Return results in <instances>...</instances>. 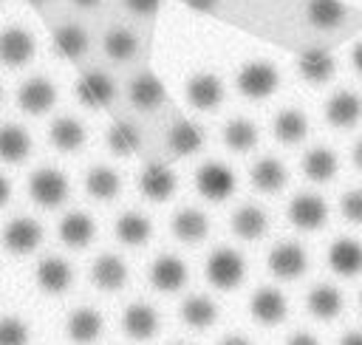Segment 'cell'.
<instances>
[{
	"label": "cell",
	"instance_id": "obj_13",
	"mask_svg": "<svg viewBox=\"0 0 362 345\" xmlns=\"http://www.w3.org/2000/svg\"><path fill=\"white\" fill-rule=\"evenodd\" d=\"M184 96H187L189 107L209 113V110H215V107H221V105H223L226 90H223L221 76H215V74H209V71H201V74H195V76H189V79H187Z\"/></svg>",
	"mask_w": 362,
	"mask_h": 345
},
{
	"label": "cell",
	"instance_id": "obj_33",
	"mask_svg": "<svg viewBox=\"0 0 362 345\" xmlns=\"http://www.w3.org/2000/svg\"><path fill=\"white\" fill-rule=\"evenodd\" d=\"M31 136L20 124H0V161L6 164H23L31 156Z\"/></svg>",
	"mask_w": 362,
	"mask_h": 345
},
{
	"label": "cell",
	"instance_id": "obj_42",
	"mask_svg": "<svg viewBox=\"0 0 362 345\" xmlns=\"http://www.w3.org/2000/svg\"><path fill=\"white\" fill-rule=\"evenodd\" d=\"M339 212H342V218H345L348 223L362 226V187L342 192V198H339Z\"/></svg>",
	"mask_w": 362,
	"mask_h": 345
},
{
	"label": "cell",
	"instance_id": "obj_39",
	"mask_svg": "<svg viewBox=\"0 0 362 345\" xmlns=\"http://www.w3.org/2000/svg\"><path fill=\"white\" fill-rule=\"evenodd\" d=\"M139 147H141V130L133 122L119 119V122L110 124V130H107V150L113 156L124 158V156H133Z\"/></svg>",
	"mask_w": 362,
	"mask_h": 345
},
{
	"label": "cell",
	"instance_id": "obj_21",
	"mask_svg": "<svg viewBox=\"0 0 362 345\" xmlns=\"http://www.w3.org/2000/svg\"><path fill=\"white\" fill-rule=\"evenodd\" d=\"M170 229H173V238L187 243V246H198L209 238V218L195 209V206H184L173 215L170 221Z\"/></svg>",
	"mask_w": 362,
	"mask_h": 345
},
{
	"label": "cell",
	"instance_id": "obj_29",
	"mask_svg": "<svg viewBox=\"0 0 362 345\" xmlns=\"http://www.w3.org/2000/svg\"><path fill=\"white\" fill-rule=\"evenodd\" d=\"M127 99H130V105H133L136 110H144V113L158 110V107L164 105V85L158 82L156 74L144 71V74H139V76L130 82Z\"/></svg>",
	"mask_w": 362,
	"mask_h": 345
},
{
	"label": "cell",
	"instance_id": "obj_35",
	"mask_svg": "<svg viewBox=\"0 0 362 345\" xmlns=\"http://www.w3.org/2000/svg\"><path fill=\"white\" fill-rule=\"evenodd\" d=\"M85 192L93 201H113L122 192V175L113 167L96 164L85 172Z\"/></svg>",
	"mask_w": 362,
	"mask_h": 345
},
{
	"label": "cell",
	"instance_id": "obj_17",
	"mask_svg": "<svg viewBox=\"0 0 362 345\" xmlns=\"http://www.w3.org/2000/svg\"><path fill=\"white\" fill-rule=\"evenodd\" d=\"M127 277H130V269L124 263V257L113 255V252H102L93 263H90V283L105 291V294H113L119 288L127 286Z\"/></svg>",
	"mask_w": 362,
	"mask_h": 345
},
{
	"label": "cell",
	"instance_id": "obj_54",
	"mask_svg": "<svg viewBox=\"0 0 362 345\" xmlns=\"http://www.w3.org/2000/svg\"><path fill=\"white\" fill-rule=\"evenodd\" d=\"M0 102H3V88H0Z\"/></svg>",
	"mask_w": 362,
	"mask_h": 345
},
{
	"label": "cell",
	"instance_id": "obj_44",
	"mask_svg": "<svg viewBox=\"0 0 362 345\" xmlns=\"http://www.w3.org/2000/svg\"><path fill=\"white\" fill-rule=\"evenodd\" d=\"M283 345H320V339L311 331H294Z\"/></svg>",
	"mask_w": 362,
	"mask_h": 345
},
{
	"label": "cell",
	"instance_id": "obj_5",
	"mask_svg": "<svg viewBox=\"0 0 362 345\" xmlns=\"http://www.w3.org/2000/svg\"><path fill=\"white\" fill-rule=\"evenodd\" d=\"M308 266H311V257H308L305 246H300L294 240H283V243L272 246L266 255V269L272 271V277L286 280V283L300 280L308 271Z\"/></svg>",
	"mask_w": 362,
	"mask_h": 345
},
{
	"label": "cell",
	"instance_id": "obj_40",
	"mask_svg": "<svg viewBox=\"0 0 362 345\" xmlns=\"http://www.w3.org/2000/svg\"><path fill=\"white\" fill-rule=\"evenodd\" d=\"M102 48H105L107 59H113V62H127V59L136 57V51H139V40H136L133 31H127V28L119 25V28H110V31L105 34Z\"/></svg>",
	"mask_w": 362,
	"mask_h": 345
},
{
	"label": "cell",
	"instance_id": "obj_24",
	"mask_svg": "<svg viewBox=\"0 0 362 345\" xmlns=\"http://www.w3.org/2000/svg\"><path fill=\"white\" fill-rule=\"evenodd\" d=\"M57 235L62 240V246L68 249H88L96 238V221L88 215V212H68L59 226H57Z\"/></svg>",
	"mask_w": 362,
	"mask_h": 345
},
{
	"label": "cell",
	"instance_id": "obj_45",
	"mask_svg": "<svg viewBox=\"0 0 362 345\" xmlns=\"http://www.w3.org/2000/svg\"><path fill=\"white\" fill-rule=\"evenodd\" d=\"M218 345H255V342L246 334H226V337H221Z\"/></svg>",
	"mask_w": 362,
	"mask_h": 345
},
{
	"label": "cell",
	"instance_id": "obj_55",
	"mask_svg": "<svg viewBox=\"0 0 362 345\" xmlns=\"http://www.w3.org/2000/svg\"><path fill=\"white\" fill-rule=\"evenodd\" d=\"M175 345H187V342H175Z\"/></svg>",
	"mask_w": 362,
	"mask_h": 345
},
{
	"label": "cell",
	"instance_id": "obj_15",
	"mask_svg": "<svg viewBox=\"0 0 362 345\" xmlns=\"http://www.w3.org/2000/svg\"><path fill=\"white\" fill-rule=\"evenodd\" d=\"M150 286L161 294H175L187 286L189 280V269L181 257L175 255H158L153 263H150Z\"/></svg>",
	"mask_w": 362,
	"mask_h": 345
},
{
	"label": "cell",
	"instance_id": "obj_7",
	"mask_svg": "<svg viewBox=\"0 0 362 345\" xmlns=\"http://www.w3.org/2000/svg\"><path fill=\"white\" fill-rule=\"evenodd\" d=\"M42 235L45 232H42L40 221H34V218H11L0 232V246L14 257H25L34 249H40Z\"/></svg>",
	"mask_w": 362,
	"mask_h": 345
},
{
	"label": "cell",
	"instance_id": "obj_8",
	"mask_svg": "<svg viewBox=\"0 0 362 345\" xmlns=\"http://www.w3.org/2000/svg\"><path fill=\"white\" fill-rule=\"evenodd\" d=\"M119 328L130 342H150L161 331V314L150 303H130L122 311Z\"/></svg>",
	"mask_w": 362,
	"mask_h": 345
},
{
	"label": "cell",
	"instance_id": "obj_25",
	"mask_svg": "<svg viewBox=\"0 0 362 345\" xmlns=\"http://www.w3.org/2000/svg\"><path fill=\"white\" fill-rule=\"evenodd\" d=\"M178 314H181V322L187 328H192V331H209L218 322V317H221V305L212 297H206V294H189L181 303Z\"/></svg>",
	"mask_w": 362,
	"mask_h": 345
},
{
	"label": "cell",
	"instance_id": "obj_9",
	"mask_svg": "<svg viewBox=\"0 0 362 345\" xmlns=\"http://www.w3.org/2000/svg\"><path fill=\"white\" fill-rule=\"evenodd\" d=\"M178 189V178L175 172L164 164V161H147L139 172V192L153 201V204H164L175 195Z\"/></svg>",
	"mask_w": 362,
	"mask_h": 345
},
{
	"label": "cell",
	"instance_id": "obj_4",
	"mask_svg": "<svg viewBox=\"0 0 362 345\" xmlns=\"http://www.w3.org/2000/svg\"><path fill=\"white\" fill-rule=\"evenodd\" d=\"M68 192H71V184H68L65 172L57 167H40L28 175V195L42 209H54V206L65 204Z\"/></svg>",
	"mask_w": 362,
	"mask_h": 345
},
{
	"label": "cell",
	"instance_id": "obj_12",
	"mask_svg": "<svg viewBox=\"0 0 362 345\" xmlns=\"http://www.w3.org/2000/svg\"><path fill=\"white\" fill-rule=\"evenodd\" d=\"M34 54H37V42L31 31H25L23 25H6L0 31V65L23 68L34 59Z\"/></svg>",
	"mask_w": 362,
	"mask_h": 345
},
{
	"label": "cell",
	"instance_id": "obj_16",
	"mask_svg": "<svg viewBox=\"0 0 362 345\" xmlns=\"http://www.w3.org/2000/svg\"><path fill=\"white\" fill-rule=\"evenodd\" d=\"M34 283H37V288H40L42 294H51V297L65 294V291L74 286V269H71V263H68L65 257L48 255V257H42V260L37 263V269H34Z\"/></svg>",
	"mask_w": 362,
	"mask_h": 345
},
{
	"label": "cell",
	"instance_id": "obj_28",
	"mask_svg": "<svg viewBox=\"0 0 362 345\" xmlns=\"http://www.w3.org/2000/svg\"><path fill=\"white\" fill-rule=\"evenodd\" d=\"M249 178H252V187H255L257 192H263V195H277V192L286 189V184H288V167H286L283 161L266 156V158H260V161L252 164Z\"/></svg>",
	"mask_w": 362,
	"mask_h": 345
},
{
	"label": "cell",
	"instance_id": "obj_41",
	"mask_svg": "<svg viewBox=\"0 0 362 345\" xmlns=\"http://www.w3.org/2000/svg\"><path fill=\"white\" fill-rule=\"evenodd\" d=\"M0 345H31L28 322L14 317V314L0 317Z\"/></svg>",
	"mask_w": 362,
	"mask_h": 345
},
{
	"label": "cell",
	"instance_id": "obj_22",
	"mask_svg": "<svg viewBox=\"0 0 362 345\" xmlns=\"http://www.w3.org/2000/svg\"><path fill=\"white\" fill-rule=\"evenodd\" d=\"M164 147H167L173 156H178V158L195 156V153H201V147H204V130H201L195 122H189V119H175V122L167 127Z\"/></svg>",
	"mask_w": 362,
	"mask_h": 345
},
{
	"label": "cell",
	"instance_id": "obj_1",
	"mask_svg": "<svg viewBox=\"0 0 362 345\" xmlns=\"http://www.w3.org/2000/svg\"><path fill=\"white\" fill-rule=\"evenodd\" d=\"M206 283L218 291H232L246 280V257L232 246H218L204 263Z\"/></svg>",
	"mask_w": 362,
	"mask_h": 345
},
{
	"label": "cell",
	"instance_id": "obj_32",
	"mask_svg": "<svg viewBox=\"0 0 362 345\" xmlns=\"http://www.w3.org/2000/svg\"><path fill=\"white\" fill-rule=\"evenodd\" d=\"M113 235H116V240L119 243H124V246H144L150 238H153V221L147 218V215H141V212H136V209H130V212H122L119 218H116V223H113Z\"/></svg>",
	"mask_w": 362,
	"mask_h": 345
},
{
	"label": "cell",
	"instance_id": "obj_50",
	"mask_svg": "<svg viewBox=\"0 0 362 345\" xmlns=\"http://www.w3.org/2000/svg\"><path fill=\"white\" fill-rule=\"evenodd\" d=\"M351 161H354V167L362 172V139H356V144H354V150H351Z\"/></svg>",
	"mask_w": 362,
	"mask_h": 345
},
{
	"label": "cell",
	"instance_id": "obj_52",
	"mask_svg": "<svg viewBox=\"0 0 362 345\" xmlns=\"http://www.w3.org/2000/svg\"><path fill=\"white\" fill-rule=\"evenodd\" d=\"M28 3H31V6H45L48 0H28Z\"/></svg>",
	"mask_w": 362,
	"mask_h": 345
},
{
	"label": "cell",
	"instance_id": "obj_38",
	"mask_svg": "<svg viewBox=\"0 0 362 345\" xmlns=\"http://www.w3.org/2000/svg\"><path fill=\"white\" fill-rule=\"evenodd\" d=\"M305 17L314 28L334 31L345 20V6L339 0H308L305 3Z\"/></svg>",
	"mask_w": 362,
	"mask_h": 345
},
{
	"label": "cell",
	"instance_id": "obj_48",
	"mask_svg": "<svg viewBox=\"0 0 362 345\" xmlns=\"http://www.w3.org/2000/svg\"><path fill=\"white\" fill-rule=\"evenodd\" d=\"M337 345H362V331H348V334H342Z\"/></svg>",
	"mask_w": 362,
	"mask_h": 345
},
{
	"label": "cell",
	"instance_id": "obj_6",
	"mask_svg": "<svg viewBox=\"0 0 362 345\" xmlns=\"http://www.w3.org/2000/svg\"><path fill=\"white\" fill-rule=\"evenodd\" d=\"M328 215H331V209H328L325 198L317 192H297L286 206L288 223L300 232H320L328 223Z\"/></svg>",
	"mask_w": 362,
	"mask_h": 345
},
{
	"label": "cell",
	"instance_id": "obj_51",
	"mask_svg": "<svg viewBox=\"0 0 362 345\" xmlns=\"http://www.w3.org/2000/svg\"><path fill=\"white\" fill-rule=\"evenodd\" d=\"M74 6H79V8H96L99 0H74Z\"/></svg>",
	"mask_w": 362,
	"mask_h": 345
},
{
	"label": "cell",
	"instance_id": "obj_34",
	"mask_svg": "<svg viewBox=\"0 0 362 345\" xmlns=\"http://www.w3.org/2000/svg\"><path fill=\"white\" fill-rule=\"evenodd\" d=\"M223 144L232 150V153H252L260 141V130L252 119H243V116H235L223 124V133H221Z\"/></svg>",
	"mask_w": 362,
	"mask_h": 345
},
{
	"label": "cell",
	"instance_id": "obj_31",
	"mask_svg": "<svg viewBox=\"0 0 362 345\" xmlns=\"http://www.w3.org/2000/svg\"><path fill=\"white\" fill-rule=\"evenodd\" d=\"M300 170H303V175H305L308 181H314V184H328V181H334L337 172H339V158H337V153H334L331 147H314V150H308V153L303 156Z\"/></svg>",
	"mask_w": 362,
	"mask_h": 345
},
{
	"label": "cell",
	"instance_id": "obj_30",
	"mask_svg": "<svg viewBox=\"0 0 362 345\" xmlns=\"http://www.w3.org/2000/svg\"><path fill=\"white\" fill-rule=\"evenodd\" d=\"M85 139H88V130H85V124H82L79 119H74V116H59V119H54L51 127H48V141H51V147L59 150V153H76V150L85 144Z\"/></svg>",
	"mask_w": 362,
	"mask_h": 345
},
{
	"label": "cell",
	"instance_id": "obj_18",
	"mask_svg": "<svg viewBox=\"0 0 362 345\" xmlns=\"http://www.w3.org/2000/svg\"><path fill=\"white\" fill-rule=\"evenodd\" d=\"M102 334H105V317L90 305H79L65 317V337L74 345H93Z\"/></svg>",
	"mask_w": 362,
	"mask_h": 345
},
{
	"label": "cell",
	"instance_id": "obj_26",
	"mask_svg": "<svg viewBox=\"0 0 362 345\" xmlns=\"http://www.w3.org/2000/svg\"><path fill=\"white\" fill-rule=\"evenodd\" d=\"M345 308V300H342V291L331 283H320L314 286L308 294H305V311L314 317V320H337Z\"/></svg>",
	"mask_w": 362,
	"mask_h": 345
},
{
	"label": "cell",
	"instance_id": "obj_27",
	"mask_svg": "<svg viewBox=\"0 0 362 345\" xmlns=\"http://www.w3.org/2000/svg\"><path fill=\"white\" fill-rule=\"evenodd\" d=\"M297 74L308 82V85H328L337 74V59L322 51V48H311V51H303L297 57Z\"/></svg>",
	"mask_w": 362,
	"mask_h": 345
},
{
	"label": "cell",
	"instance_id": "obj_43",
	"mask_svg": "<svg viewBox=\"0 0 362 345\" xmlns=\"http://www.w3.org/2000/svg\"><path fill=\"white\" fill-rule=\"evenodd\" d=\"M122 3H124L127 11H133V14H139V17H150V14L158 11V3H161V0H122Z\"/></svg>",
	"mask_w": 362,
	"mask_h": 345
},
{
	"label": "cell",
	"instance_id": "obj_11",
	"mask_svg": "<svg viewBox=\"0 0 362 345\" xmlns=\"http://www.w3.org/2000/svg\"><path fill=\"white\" fill-rule=\"evenodd\" d=\"M249 314L263 328H277L288 317V297L277 288H257L249 297Z\"/></svg>",
	"mask_w": 362,
	"mask_h": 345
},
{
	"label": "cell",
	"instance_id": "obj_2",
	"mask_svg": "<svg viewBox=\"0 0 362 345\" xmlns=\"http://www.w3.org/2000/svg\"><path fill=\"white\" fill-rule=\"evenodd\" d=\"M235 88L243 99H252V102H263L269 96L277 93L280 88V71L266 62V59H255V62H246L238 74H235Z\"/></svg>",
	"mask_w": 362,
	"mask_h": 345
},
{
	"label": "cell",
	"instance_id": "obj_20",
	"mask_svg": "<svg viewBox=\"0 0 362 345\" xmlns=\"http://www.w3.org/2000/svg\"><path fill=\"white\" fill-rule=\"evenodd\" d=\"M325 263L339 277L362 274V243L356 238H337L325 252Z\"/></svg>",
	"mask_w": 362,
	"mask_h": 345
},
{
	"label": "cell",
	"instance_id": "obj_14",
	"mask_svg": "<svg viewBox=\"0 0 362 345\" xmlns=\"http://www.w3.org/2000/svg\"><path fill=\"white\" fill-rule=\"evenodd\" d=\"M57 105V85L48 76H31L17 90V107L28 116H42Z\"/></svg>",
	"mask_w": 362,
	"mask_h": 345
},
{
	"label": "cell",
	"instance_id": "obj_37",
	"mask_svg": "<svg viewBox=\"0 0 362 345\" xmlns=\"http://www.w3.org/2000/svg\"><path fill=\"white\" fill-rule=\"evenodd\" d=\"M51 45H54V51H57L62 59L74 62V59H79V57L88 51V34H85L79 25H74V23H62V25L54 28Z\"/></svg>",
	"mask_w": 362,
	"mask_h": 345
},
{
	"label": "cell",
	"instance_id": "obj_53",
	"mask_svg": "<svg viewBox=\"0 0 362 345\" xmlns=\"http://www.w3.org/2000/svg\"><path fill=\"white\" fill-rule=\"evenodd\" d=\"M359 311H362V291H359Z\"/></svg>",
	"mask_w": 362,
	"mask_h": 345
},
{
	"label": "cell",
	"instance_id": "obj_56",
	"mask_svg": "<svg viewBox=\"0 0 362 345\" xmlns=\"http://www.w3.org/2000/svg\"><path fill=\"white\" fill-rule=\"evenodd\" d=\"M0 3H3V0H0Z\"/></svg>",
	"mask_w": 362,
	"mask_h": 345
},
{
	"label": "cell",
	"instance_id": "obj_23",
	"mask_svg": "<svg viewBox=\"0 0 362 345\" xmlns=\"http://www.w3.org/2000/svg\"><path fill=\"white\" fill-rule=\"evenodd\" d=\"M229 229L240 240H249V243L252 240H260L269 232V212L263 206H257V204H243V206H238L232 212Z\"/></svg>",
	"mask_w": 362,
	"mask_h": 345
},
{
	"label": "cell",
	"instance_id": "obj_10",
	"mask_svg": "<svg viewBox=\"0 0 362 345\" xmlns=\"http://www.w3.org/2000/svg\"><path fill=\"white\" fill-rule=\"evenodd\" d=\"M74 96L82 107L88 110H99V107H107L116 96V85L107 74L102 71H85L76 82H74Z\"/></svg>",
	"mask_w": 362,
	"mask_h": 345
},
{
	"label": "cell",
	"instance_id": "obj_36",
	"mask_svg": "<svg viewBox=\"0 0 362 345\" xmlns=\"http://www.w3.org/2000/svg\"><path fill=\"white\" fill-rule=\"evenodd\" d=\"M308 116L303 110H294V107H286L274 116L272 122V133L280 144H300L305 136H308Z\"/></svg>",
	"mask_w": 362,
	"mask_h": 345
},
{
	"label": "cell",
	"instance_id": "obj_46",
	"mask_svg": "<svg viewBox=\"0 0 362 345\" xmlns=\"http://www.w3.org/2000/svg\"><path fill=\"white\" fill-rule=\"evenodd\" d=\"M11 201V181L6 175H0V209Z\"/></svg>",
	"mask_w": 362,
	"mask_h": 345
},
{
	"label": "cell",
	"instance_id": "obj_49",
	"mask_svg": "<svg viewBox=\"0 0 362 345\" xmlns=\"http://www.w3.org/2000/svg\"><path fill=\"white\" fill-rule=\"evenodd\" d=\"M184 3L192 6V8H198V11H212L218 6V0H184Z\"/></svg>",
	"mask_w": 362,
	"mask_h": 345
},
{
	"label": "cell",
	"instance_id": "obj_47",
	"mask_svg": "<svg viewBox=\"0 0 362 345\" xmlns=\"http://www.w3.org/2000/svg\"><path fill=\"white\" fill-rule=\"evenodd\" d=\"M351 65H354V71L362 76V40L351 48Z\"/></svg>",
	"mask_w": 362,
	"mask_h": 345
},
{
	"label": "cell",
	"instance_id": "obj_19",
	"mask_svg": "<svg viewBox=\"0 0 362 345\" xmlns=\"http://www.w3.org/2000/svg\"><path fill=\"white\" fill-rule=\"evenodd\" d=\"M322 113H325V122H328L331 127H337V130H351V127H356L359 119H362V96L354 93V90H337V93L328 96Z\"/></svg>",
	"mask_w": 362,
	"mask_h": 345
},
{
	"label": "cell",
	"instance_id": "obj_3",
	"mask_svg": "<svg viewBox=\"0 0 362 345\" xmlns=\"http://www.w3.org/2000/svg\"><path fill=\"white\" fill-rule=\"evenodd\" d=\"M195 189L201 198L212 201V204H223L226 198L235 195L238 189V175L229 164L223 161H204L195 170Z\"/></svg>",
	"mask_w": 362,
	"mask_h": 345
}]
</instances>
